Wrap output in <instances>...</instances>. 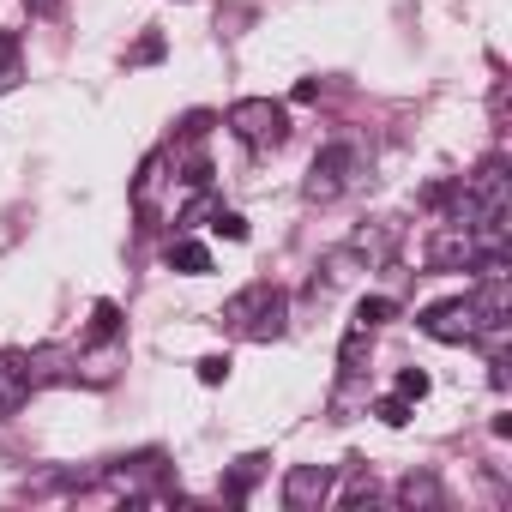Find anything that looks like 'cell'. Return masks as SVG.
<instances>
[{
    "mask_svg": "<svg viewBox=\"0 0 512 512\" xmlns=\"http://www.w3.org/2000/svg\"><path fill=\"white\" fill-rule=\"evenodd\" d=\"M272 296H278L272 284H247V290H235V296L223 302V314H217V320H223V326H241V332H247L253 320L266 314V302H272Z\"/></svg>",
    "mask_w": 512,
    "mask_h": 512,
    "instance_id": "8992f818",
    "label": "cell"
},
{
    "mask_svg": "<svg viewBox=\"0 0 512 512\" xmlns=\"http://www.w3.org/2000/svg\"><path fill=\"white\" fill-rule=\"evenodd\" d=\"M422 260H428V272H476V241L464 223H440L422 247Z\"/></svg>",
    "mask_w": 512,
    "mask_h": 512,
    "instance_id": "277c9868",
    "label": "cell"
},
{
    "mask_svg": "<svg viewBox=\"0 0 512 512\" xmlns=\"http://www.w3.org/2000/svg\"><path fill=\"white\" fill-rule=\"evenodd\" d=\"M374 416H380L386 428H404V422H410V398H398V392H392V398H380V404H374Z\"/></svg>",
    "mask_w": 512,
    "mask_h": 512,
    "instance_id": "2e32d148",
    "label": "cell"
},
{
    "mask_svg": "<svg viewBox=\"0 0 512 512\" xmlns=\"http://www.w3.org/2000/svg\"><path fill=\"white\" fill-rule=\"evenodd\" d=\"M91 332H97V338H115V332H121V308H115V302H97V320H91Z\"/></svg>",
    "mask_w": 512,
    "mask_h": 512,
    "instance_id": "d6986e66",
    "label": "cell"
},
{
    "mask_svg": "<svg viewBox=\"0 0 512 512\" xmlns=\"http://www.w3.org/2000/svg\"><path fill=\"white\" fill-rule=\"evenodd\" d=\"M320 272H326V290H338V284H350V278H356V272H368V266H362V253L344 241V247H332L326 260H320Z\"/></svg>",
    "mask_w": 512,
    "mask_h": 512,
    "instance_id": "30bf717a",
    "label": "cell"
},
{
    "mask_svg": "<svg viewBox=\"0 0 512 512\" xmlns=\"http://www.w3.org/2000/svg\"><path fill=\"white\" fill-rule=\"evenodd\" d=\"M434 344H476L482 338V314H476V302L470 296H452V302H434V308H422V320H416Z\"/></svg>",
    "mask_w": 512,
    "mask_h": 512,
    "instance_id": "3957f363",
    "label": "cell"
},
{
    "mask_svg": "<svg viewBox=\"0 0 512 512\" xmlns=\"http://www.w3.org/2000/svg\"><path fill=\"white\" fill-rule=\"evenodd\" d=\"M356 175H362V145H356V139H332V145H320V157L308 163L302 193H308L314 205H332L338 193L356 187Z\"/></svg>",
    "mask_w": 512,
    "mask_h": 512,
    "instance_id": "6da1fadb",
    "label": "cell"
},
{
    "mask_svg": "<svg viewBox=\"0 0 512 512\" xmlns=\"http://www.w3.org/2000/svg\"><path fill=\"white\" fill-rule=\"evenodd\" d=\"M229 133L253 151H266V145H284L290 139V109L272 103V97H241L229 103Z\"/></svg>",
    "mask_w": 512,
    "mask_h": 512,
    "instance_id": "7a4b0ae2",
    "label": "cell"
},
{
    "mask_svg": "<svg viewBox=\"0 0 512 512\" xmlns=\"http://www.w3.org/2000/svg\"><path fill=\"white\" fill-rule=\"evenodd\" d=\"M266 464H272L266 452H247V458L235 464V476L223 482V494H229V500H247V488H253V482H260V470H266Z\"/></svg>",
    "mask_w": 512,
    "mask_h": 512,
    "instance_id": "8fae6325",
    "label": "cell"
},
{
    "mask_svg": "<svg viewBox=\"0 0 512 512\" xmlns=\"http://www.w3.org/2000/svg\"><path fill=\"white\" fill-rule=\"evenodd\" d=\"M133 67H151V61H163V31H145L139 43H133V55H127Z\"/></svg>",
    "mask_w": 512,
    "mask_h": 512,
    "instance_id": "5bb4252c",
    "label": "cell"
},
{
    "mask_svg": "<svg viewBox=\"0 0 512 512\" xmlns=\"http://www.w3.org/2000/svg\"><path fill=\"white\" fill-rule=\"evenodd\" d=\"M19 85V43L13 37H0V91Z\"/></svg>",
    "mask_w": 512,
    "mask_h": 512,
    "instance_id": "e0dca14e",
    "label": "cell"
},
{
    "mask_svg": "<svg viewBox=\"0 0 512 512\" xmlns=\"http://www.w3.org/2000/svg\"><path fill=\"white\" fill-rule=\"evenodd\" d=\"M229 380V356H199V386H223Z\"/></svg>",
    "mask_w": 512,
    "mask_h": 512,
    "instance_id": "ffe728a7",
    "label": "cell"
},
{
    "mask_svg": "<svg viewBox=\"0 0 512 512\" xmlns=\"http://www.w3.org/2000/svg\"><path fill=\"white\" fill-rule=\"evenodd\" d=\"M211 229H217L223 241H247V217H241V211H211Z\"/></svg>",
    "mask_w": 512,
    "mask_h": 512,
    "instance_id": "9a60e30c",
    "label": "cell"
},
{
    "mask_svg": "<svg viewBox=\"0 0 512 512\" xmlns=\"http://www.w3.org/2000/svg\"><path fill=\"white\" fill-rule=\"evenodd\" d=\"M386 320H398V302H392V296H362V308H356V326L380 332Z\"/></svg>",
    "mask_w": 512,
    "mask_h": 512,
    "instance_id": "4fadbf2b",
    "label": "cell"
},
{
    "mask_svg": "<svg viewBox=\"0 0 512 512\" xmlns=\"http://www.w3.org/2000/svg\"><path fill=\"white\" fill-rule=\"evenodd\" d=\"M332 500V470L326 464H296L284 470V506L290 512H308V506H326Z\"/></svg>",
    "mask_w": 512,
    "mask_h": 512,
    "instance_id": "5b68a950",
    "label": "cell"
},
{
    "mask_svg": "<svg viewBox=\"0 0 512 512\" xmlns=\"http://www.w3.org/2000/svg\"><path fill=\"white\" fill-rule=\"evenodd\" d=\"M428 386H434V380H428L422 368H398V398H428Z\"/></svg>",
    "mask_w": 512,
    "mask_h": 512,
    "instance_id": "ac0fdd59",
    "label": "cell"
},
{
    "mask_svg": "<svg viewBox=\"0 0 512 512\" xmlns=\"http://www.w3.org/2000/svg\"><path fill=\"white\" fill-rule=\"evenodd\" d=\"M350 247L362 253V266H386V260H392V223H368V229H356Z\"/></svg>",
    "mask_w": 512,
    "mask_h": 512,
    "instance_id": "52a82bcc",
    "label": "cell"
},
{
    "mask_svg": "<svg viewBox=\"0 0 512 512\" xmlns=\"http://www.w3.org/2000/svg\"><path fill=\"white\" fill-rule=\"evenodd\" d=\"M446 500V488H440V476H428V470H410L404 482H398V506H440Z\"/></svg>",
    "mask_w": 512,
    "mask_h": 512,
    "instance_id": "9c48e42d",
    "label": "cell"
},
{
    "mask_svg": "<svg viewBox=\"0 0 512 512\" xmlns=\"http://www.w3.org/2000/svg\"><path fill=\"white\" fill-rule=\"evenodd\" d=\"M284 320H290V296L278 290V296L266 302V314L253 320V326H247V338H260V344H266V338H278V332H284Z\"/></svg>",
    "mask_w": 512,
    "mask_h": 512,
    "instance_id": "7c38bea8",
    "label": "cell"
},
{
    "mask_svg": "<svg viewBox=\"0 0 512 512\" xmlns=\"http://www.w3.org/2000/svg\"><path fill=\"white\" fill-rule=\"evenodd\" d=\"M61 7H67V0H25V13H31V19H55Z\"/></svg>",
    "mask_w": 512,
    "mask_h": 512,
    "instance_id": "44dd1931",
    "label": "cell"
},
{
    "mask_svg": "<svg viewBox=\"0 0 512 512\" xmlns=\"http://www.w3.org/2000/svg\"><path fill=\"white\" fill-rule=\"evenodd\" d=\"M169 266H175L181 278H199V272H211V247L193 241V235H181V241H169Z\"/></svg>",
    "mask_w": 512,
    "mask_h": 512,
    "instance_id": "ba28073f",
    "label": "cell"
}]
</instances>
